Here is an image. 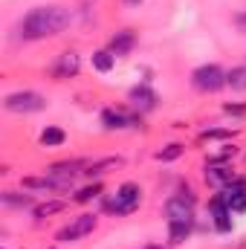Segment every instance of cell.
<instances>
[{
    "label": "cell",
    "mask_w": 246,
    "mask_h": 249,
    "mask_svg": "<svg viewBox=\"0 0 246 249\" xmlns=\"http://www.w3.org/2000/svg\"><path fill=\"white\" fill-rule=\"evenodd\" d=\"M70 23H72V12L67 6L47 3V6H32L20 18L18 29H20V38L23 41H47V38L61 35Z\"/></svg>",
    "instance_id": "1"
},
{
    "label": "cell",
    "mask_w": 246,
    "mask_h": 249,
    "mask_svg": "<svg viewBox=\"0 0 246 249\" xmlns=\"http://www.w3.org/2000/svg\"><path fill=\"white\" fill-rule=\"evenodd\" d=\"M194 203H197V197H194L191 188H183V191H177V194H171V197L165 200L168 244L180 247V244H185V241L191 238L194 223H197V217H194Z\"/></svg>",
    "instance_id": "2"
},
{
    "label": "cell",
    "mask_w": 246,
    "mask_h": 249,
    "mask_svg": "<svg viewBox=\"0 0 246 249\" xmlns=\"http://www.w3.org/2000/svg\"><path fill=\"white\" fill-rule=\"evenodd\" d=\"M142 186L139 183H122V186H116L113 194H107L105 200H102V206H105V212L107 214H113V217H127V214H133L139 206H142Z\"/></svg>",
    "instance_id": "3"
},
{
    "label": "cell",
    "mask_w": 246,
    "mask_h": 249,
    "mask_svg": "<svg viewBox=\"0 0 246 249\" xmlns=\"http://www.w3.org/2000/svg\"><path fill=\"white\" fill-rule=\"evenodd\" d=\"M3 107H6L9 113L29 116V113L47 110V99H44L38 90H15V93H6V96H3Z\"/></svg>",
    "instance_id": "4"
},
{
    "label": "cell",
    "mask_w": 246,
    "mask_h": 249,
    "mask_svg": "<svg viewBox=\"0 0 246 249\" xmlns=\"http://www.w3.org/2000/svg\"><path fill=\"white\" fill-rule=\"evenodd\" d=\"M20 188L26 191H53V194H64V191H72L75 188V177L70 174H55V171H44L38 177H23Z\"/></svg>",
    "instance_id": "5"
},
{
    "label": "cell",
    "mask_w": 246,
    "mask_h": 249,
    "mask_svg": "<svg viewBox=\"0 0 246 249\" xmlns=\"http://www.w3.org/2000/svg\"><path fill=\"white\" fill-rule=\"evenodd\" d=\"M96 226H99V214H96V212H84V214L72 217L67 226H61V229L55 232V241H58V244H78L81 238L93 235Z\"/></svg>",
    "instance_id": "6"
},
{
    "label": "cell",
    "mask_w": 246,
    "mask_h": 249,
    "mask_svg": "<svg viewBox=\"0 0 246 249\" xmlns=\"http://www.w3.org/2000/svg\"><path fill=\"white\" fill-rule=\"evenodd\" d=\"M191 87L197 93H217L226 87V70L220 64H200L191 72Z\"/></svg>",
    "instance_id": "7"
},
{
    "label": "cell",
    "mask_w": 246,
    "mask_h": 249,
    "mask_svg": "<svg viewBox=\"0 0 246 249\" xmlns=\"http://www.w3.org/2000/svg\"><path fill=\"white\" fill-rule=\"evenodd\" d=\"M99 122L105 130H127V127H142V113L130 110V107H105L99 113Z\"/></svg>",
    "instance_id": "8"
},
{
    "label": "cell",
    "mask_w": 246,
    "mask_h": 249,
    "mask_svg": "<svg viewBox=\"0 0 246 249\" xmlns=\"http://www.w3.org/2000/svg\"><path fill=\"white\" fill-rule=\"evenodd\" d=\"M157 105H159V96H157L154 87H148V84L130 87V93H127V107H130V110H136V113L145 116V113L157 110Z\"/></svg>",
    "instance_id": "9"
},
{
    "label": "cell",
    "mask_w": 246,
    "mask_h": 249,
    "mask_svg": "<svg viewBox=\"0 0 246 249\" xmlns=\"http://www.w3.org/2000/svg\"><path fill=\"white\" fill-rule=\"evenodd\" d=\"M235 177H238V174H235L232 162H217V160H209V162H206V168H203V180H206L211 188H217V191H223V188L229 186Z\"/></svg>",
    "instance_id": "10"
},
{
    "label": "cell",
    "mask_w": 246,
    "mask_h": 249,
    "mask_svg": "<svg viewBox=\"0 0 246 249\" xmlns=\"http://www.w3.org/2000/svg\"><path fill=\"white\" fill-rule=\"evenodd\" d=\"M50 72H53V78H55V81H67V78H75V75L81 72V55H78L75 50H67V53H61V55H58V58L53 61Z\"/></svg>",
    "instance_id": "11"
},
{
    "label": "cell",
    "mask_w": 246,
    "mask_h": 249,
    "mask_svg": "<svg viewBox=\"0 0 246 249\" xmlns=\"http://www.w3.org/2000/svg\"><path fill=\"white\" fill-rule=\"evenodd\" d=\"M209 217H211V226L220 232V235H229L235 229V220H232V209L220 200V194H214L209 200Z\"/></svg>",
    "instance_id": "12"
},
{
    "label": "cell",
    "mask_w": 246,
    "mask_h": 249,
    "mask_svg": "<svg viewBox=\"0 0 246 249\" xmlns=\"http://www.w3.org/2000/svg\"><path fill=\"white\" fill-rule=\"evenodd\" d=\"M220 200L232 209V214H244L246 212V177H235L223 191H217Z\"/></svg>",
    "instance_id": "13"
},
{
    "label": "cell",
    "mask_w": 246,
    "mask_h": 249,
    "mask_svg": "<svg viewBox=\"0 0 246 249\" xmlns=\"http://www.w3.org/2000/svg\"><path fill=\"white\" fill-rule=\"evenodd\" d=\"M133 47H136V32H133V29H119V32H113L110 41H107V50H110L116 58L130 55Z\"/></svg>",
    "instance_id": "14"
},
{
    "label": "cell",
    "mask_w": 246,
    "mask_h": 249,
    "mask_svg": "<svg viewBox=\"0 0 246 249\" xmlns=\"http://www.w3.org/2000/svg\"><path fill=\"white\" fill-rule=\"evenodd\" d=\"M122 165H124L122 157H105V160H93V162H87V168H84V177H90V180H99V177H105V174H110V171L122 168Z\"/></svg>",
    "instance_id": "15"
},
{
    "label": "cell",
    "mask_w": 246,
    "mask_h": 249,
    "mask_svg": "<svg viewBox=\"0 0 246 249\" xmlns=\"http://www.w3.org/2000/svg\"><path fill=\"white\" fill-rule=\"evenodd\" d=\"M67 200H44V203H35L32 206V217L35 220H47V217H53V214H58V212H67Z\"/></svg>",
    "instance_id": "16"
},
{
    "label": "cell",
    "mask_w": 246,
    "mask_h": 249,
    "mask_svg": "<svg viewBox=\"0 0 246 249\" xmlns=\"http://www.w3.org/2000/svg\"><path fill=\"white\" fill-rule=\"evenodd\" d=\"M0 203L9 206V209H32L35 206V197L32 194H20V191H3L0 194Z\"/></svg>",
    "instance_id": "17"
},
{
    "label": "cell",
    "mask_w": 246,
    "mask_h": 249,
    "mask_svg": "<svg viewBox=\"0 0 246 249\" xmlns=\"http://www.w3.org/2000/svg\"><path fill=\"white\" fill-rule=\"evenodd\" d=\"M38 139H41L44 148H61L64 142H67V133H64L61 127H55V124H47Z\"/></svg>",
    "instance_id": "18"
},
{
    "label": "cell",
    "mask_w": 246,
    "mask_h": 249,
    "mask_svg": "<svg viewBox=\"0 0 246 249\" xmlns=\"http://www.w3.org/2000/svg\"><path fill=\"white\" fill-rule=\"evenodd\" d=\"M90 61H93V70H99V72H110V70L116 67V55L105 47V50H96Z\"/></svg>",
    "instance_id": "19"
},
{
    "label": "cell",
    "mask_w": 246,
    "mask_h": 249,
    "mask_svg": "<svg viewBox=\"0 0 246 249\" xmlns=\"http://www.w3.org/2000/svg\"><path fill=\"white\" fill-rule=\"evenodd\" d=\"M226 87H232V90L244 93V90H246V64H238V67L226 70Z\"/></svg>",
    "instance_id": "20"
},
{
    "label": "cell",
    "mask_w": 246,
    "mask_h": 249,
    "mask_svg": "<svg viewBox=\"0 0 246 249\" xmlns=\"http://www.w3.org/2000/svg\"><path fill=\"white\" fill-rule=\"evenodd\" d=\"M185 154V145L183 142H168L162 151H157L154 157H157V162H174V160H180Z\"/></svg>",
    "instance_id": "21"
},
{
    "label": "cell",
    "mask_w": 246,
    "mask_h": 249,
    "mask_svg": "<svg viewBox=\"0 0 246 249\" xmlns=\"http://www.w3.org/2000/svg\"><path fill=\"white\" fill-rule=\"evenodd\" d=\"M99 197H102V183H90V186H84V188L75 191L72 203H93V200H99Z\"/></svg>",
    "instance_id": "22"
},
{
    "label": "cell",
    "mask_w": 246,
    "mask_h": 249,
    "mask_svg": "<svg viewBox=\"0 0 246 249\" xmlns=\"http://www.w3.org/2000/svg\"><path fill=\"white\" fill-rule=\"evenodd\" d=\"M232 136H235L232 127H206V130H200L203 142H209V139H232Z\"/></svg>",
    "instance_id": "23"
},
{
    "label": "cell",
    "mask_w": 246,
    "mask_h": 249,
    "mask_svg": "<svg viewBox=\"0 0 246 249\" xmlns=\"http://www.w3.org/2000/svg\"><path fill=\"white\" fill-rule=\"evenodd\" d=\"M223 113L226 116H246V105H223Z\"/></svg>",
    "instance_id": "24"
},
{
    "label": "cell",
    "mask_w": 246,
    "mask_h": 249,
    "mask_svg": "<svg viewBox=\"0 0 246 249\" xmlns=\"http://www.w3.org/2000/svg\"><path fill=\"white\" fill-rule=\"evenodd\" d=\"M235 23H238V29H241V32L246 35V9L241 12V15H238V18H235Z\"/></svg>",
    "instance_id": "25"
},
{
    "label": "cell",
    "mask_w": 246,
    "mask_h": 249,
    "mask_svg": "<svg viewBox=\"0 0 246 249\" xmlns=\"http://www.w3.org/2000/svg\"><path fill=\"white\" fill-rule=\"evenodd\" d=\"M127 6H142V0H124Z\"/></svg>",
    "instance_id": "26"
},
{
    "label": "cell",
    "mask_w": 246,
    "mask_h": 249,
    "mask_svg": "<svg viewBox=\"0 0 246 249\" xmlns=\"http://www.w3.org/2000/svg\"><path fill=\"white\" fill-rule=\"evenodd\" d=\"M145 249H162V247H159V244H148Z\"/></svg>",
    "instance_id": "27"
},
{
    "label": "cell",
    "mask_w": 246,
    "mask_h": 249,
    "mask_svg": "<svg viewBox=\"0 0 246 249\" xmlns=\"http://www.w3.org/2000/svg\"><path fill=\"white\" fill-rule=\"evenodd\" d=\"M50 249H55V247H50Z\"/></svg>",
    "instance_id": "28"
}]
</instances>
